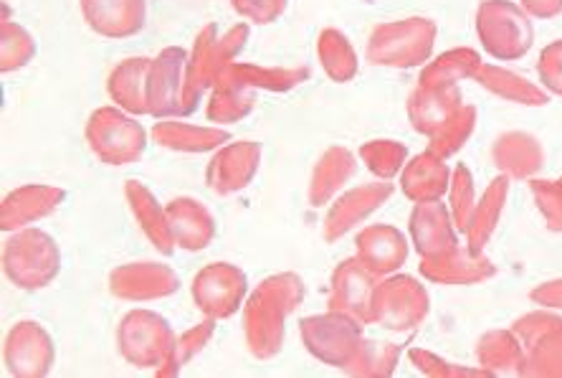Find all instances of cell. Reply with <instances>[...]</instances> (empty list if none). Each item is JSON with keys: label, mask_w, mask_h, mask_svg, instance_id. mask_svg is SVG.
Here are the masks:
<instances>
[{"label": "cell", "mask_w": 562, "mask_h": 378, "mask_svg": "<svg viewBox=\"0 0 562 378\" xmlns=\"http://www.w3.org/2000/svg\"><path fill=\"white\" fill-rule=\"evenodd\" d=\"M544 59H548V64H544V74H548L550 79L548 85L552 89H558V92H562V44L552 46Z\"/></svg>", "instance_id": "1"}, {"label": "cell", "mask_w": 562, "mask_h": 378, "mask_svg": "<svg viewBox=\"0 0 562 378\" xmlns=\"http://www.w3.org/2000/svg\"><path fill=\"white\" fill-rule=\"evenodd\" d=\"M535 13L540 15H552L562 5V0H527Z\"/></svg>", "instance_id": "2"}]
</instances>
